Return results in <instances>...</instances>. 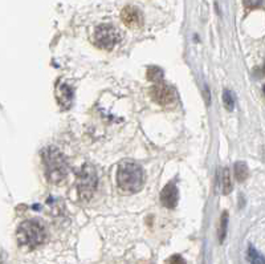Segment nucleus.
<instances>
[{
	"label": "nucleus",
	"instance_id": "obj_8",
	"mask_svg": "<svg viewBox=\"0 0 265 264\" xmlns=\"http://www.w3.org/2000/svg\"><path fill=\"white\" fill-rule=\"evenodd\" d=\"M56 99L62 109H69L73 102V89L65 82H57L56 85Z\"/></svg>",
	"mask_w": 265,
	"mask_h": 264
},
{
	"label": "nucleus",
	"instance_id": "obj_9",
	"mask_svg": "<svg viewBox=\"0 0 265 264\" xmlns=\"http://www.w3.org/2000/svg\"><path fill=\"white\" fill-rule=\"evenodd\" d=\"M178 189L174 183H169L167 186L162 190L161 193V202L162 204L167 208H175L178 204Z\"/></svg>",
	"mask_w": 265,
	"mask_h": 264
},
{
	"label": "nucleus",
	"instance_id": "obj_4",
	"mask_svg": "<svg viewBox=\"0 0 265 264\" xmlns=\"http://www.w3.org/2000/svg\"><path fill=\"white\" fill-rule=\"evenodd\" d=\"M97 173L90 165H83L77 174V191L83 200L91 199L97 189Z\"/></svg>",
	"mask_w": 265,
	"mask_h": 264
},
{
	"label": "nucleus",
	"instance_id": "obj_6",
	"mask_svg": "<svg viewBox=\"0 0 265 264\" xmlns=\"http://www.w3.org/2000/svg\"><path fill=\"white\" fill-rule=\"evenodd\" d=\"M150 96L159 105H170L175 101V92L165 82H157L150 89Z\"/></svg>",
	"mask_w": 265,
	"mask_h": 264
},
{
	"label": "nucleus",
	"instance_id": "obj_5",
	"mask_svg": "<svg viewBox=\"0 0 265 264\" xmlns=\"http://www.w3.org/2000/svg\"><path fill=\"white\" fill-rule=\"evenodd\" d=\"M93 39H94V43H96L97 47L110 51L117 45L121 36H119V32L113 26L102 24V26H98L96 28Z\"/></svg>",
	"mask_w": 265,
	"mask_h": 264
},
{
	"label": "nucleus",
	"instance_id": "obj_7",
	"mask_svg": "<svg viewBox=\"0 0 265 264\" xmlns=\"http://www.w3.org/2000/svg\"><path fill=\"white\" fill-rule=\"evenodd\" d=\"M121 20L125 26L129 27V28H133V30L134 28H139V27L142 26V23H144L141 11L135 8V7H131V5H127V7L122 9Z\"/></svg>",
	"mask_w": 265,
	"mask_h": 264
},
{
	"label": "nucleus",
	"instance_id": "obj_17",
	"mask_svg": "<svg viewBox=\"0 0 265 264\" xmlns=\"http://www.w3.org/2000/svg\"><path fill=\"white\" fill-rule=\"evenodd\" d=\"M166 264H186V260L180 255H173L166 260Z\"/></svg>",
	"mask_w": 265,
	"mask_h": 264
},
{
	"label": "nucleus",
	"instance_id": "obj_12",
	"mask_svg": "<svg viewBox=\"0 0 265 264\" xmlns=\"http://www.w3.org/2000/svg\"><path fill=\"white\" fill-rule=\"evenodd\" d=\"M234 173H235L236 179L239 182H241V181L247 179L249 171H248L247 165L244 164V162H237V164H235V167H234Z\"/></svg>",
	"mask_w": 265,
	"mask_h": 264
},
{
	"label": "nucleus",
	"instance_id": "obj_15",
	"mask_svg": "<svg viewBox=\"0 0 265 264\" xmlns=\"http://www.w3.org/2000/svg\"><path fill=\"white\" fill-rule=\"evenodd\" d=\"M223 104H224V108L228 110V112H232L234 108H235V102H234V97L231 95V92L228 89L223 92Z\"/></svg>",
	"mask_w": 265,
	"mask_h": 264
},
{
	"label": "nucleus",
	"instance_id": "obj_14",
	"mask_svg": "<svg viewBox=\"0 0 265 264\" xmlns=\"http://www.w3.org/2000/svg\"><path fill=\"white\" fill-rule=\"evenodd\" d=\"M227 226H228V214H227V211H224L222 218H220V229H219V242H220V244L226 240Z\"/></svg>",
	"mask_w": 265,
	"mask_h": 264
},
{
	"label": "nucleus",
	"instance_id": "obj_13",
	"mask_svg": "<svg viewBox=\"0 0 265 264\" xmlns=\"http://www.w3.org/2000/svg\"><path fill=\"white\" fill-rule=\"evenodd\" d=\"M147 80L152 82H161L163 80V70L158 66H150L147 69Z\"/></svg>",
	"mask_w": 265,
	"mask_h": 264
},
{
	"label": "nucleus",
	"instance_id": "obj_16",
	"mask_svg": "<svg viewBox=\"0 0 265 264\" xmlns=\"http://www.w3.org/2000/svg\"><path fill=\"white\" fill-rule=\"evenodd\" d=\"M243 3L248 9H256L264 5V0H243Z\"/></svg>",
	"mask_w": 265,
	"mask_h": 264
},
{
	"label": "nucleus",
	"instance_id": "obj_10",
	"mask_svg": "<svg viewBox=\"0 0 265 264\" xmlns=\"http://www.w3.org/2000/svg\"><path fill=\"white\" fill-rule=\"evenodd\" d=\"M247 258H248V262H249L251 264H265L264 255H261L260 252L257 251L256 248H255L253 246L248 247Z\"/></svg>",
	"mask_w": 265,
	"mask_h": 264
},
{
	"label": "nucleus",
	"instance_id": "obj_2",
	"mask_svg": "<svg viewBox=\"0 0 265 264\" xmlns=\"http://www.w3.org/2000/svg\"><path fill=\"white\" fill-rule=\"evenodd\" d=\"M144 170L135 162H122L117 170V183L122 191L137 193L144 186Z\"/></svg>",
	"mask_w": 265,
	"mask_h": 264
},
{
	"label": "nucleus",
	"instance_id": "obj_3",
	"mask_svg": "<svg viewBox=\"0 0 265 264\" xmlns=\"http://www.w3.org/2000/svg\"><path fill=\"white\" fill-rule=\"evenodd\" d=\"M47 238V232L41 223L36 221L23 222L18 229V240L19 244H22L28 248H35V247L43 244Z\"/></svg>",
	"mask_w": 265,
	"mask_h": 264
},
{
	"label": "nucleus",
	"instance_id": "obj_18",
	"mask_svg": "<svg viewBox=\"0 0 265 264\" xmlns=\"http://www.w3.org/2000/svg\"><path fill=\"white\" fill-rule=\"evenodd\" d=\"M263 91H264V95H265V85H264V88H263Z\"/></svg>",
	"mask_w": 265,
	"mask_h": 264
},
{
	"label": "nucleus",
	"instance_id": "obj_19",
	"mask_svg": "<svg viewBox=\"0 0 265 264\" xmlns=\"http://www.w3.org/2000/svg\"><path fill=\"white\" fill-rule=\"evenodd\" d=\"M264 70H265V65H264Z\"/></svg>",
	"mask_w": 265,
	"mask_h": 264
},
{
	"label": "nucleus",
	"instance_id": "obj_11",
	"mask_svg": "<svg viewBox=\"0 0 265 264\" xmlns=\"http://www.w3.org/2000/svg\"><path fill=\"white\" fill-rule=\"evenodd\" d=\"M232 191V181H231V173L228 167H224L222 171V193L224 195L230 194Z\"/></svg>",
	"mask_w": 265,
	"mask_h": 264
},
{
	"label": "nucleus",
	"instance_id": "obj_1",
	"mask_svg": "<svg viewBox=\"0 0 265 264\" xmlns=\"http://www.w3.org/2000/svg\"><path fill=\"white\" fill-rule=\"evenodd\" d=\"M45 175L49 182L59 183L64 181L68 174V164L64 154L56 147H47L41 154Z\"/></svg>",
	"mask_w": 265,
	"mask_h": 264
}]
</instances>
